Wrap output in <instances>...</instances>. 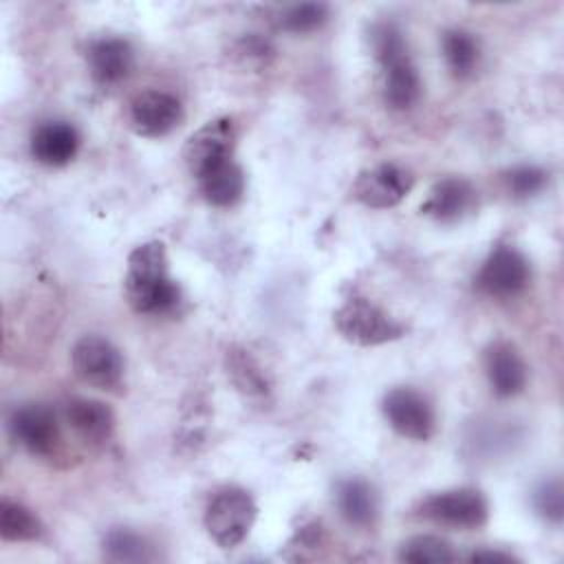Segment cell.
Wrapping results in <instances>:
<instances>
[{"label": "cell", "mask_w": 564, "mask_h": 564, "mask_svg": "<svg viewBox=\"0 0 564 564\" xmlns=\"http://www.w3.org/2000/svg\"><path fill=\"white\" fill-rule=\"evenodd\" d=\"M126 300L141 315H163L181 304V289L167 273L163 242H145L130 251L123 280Z\"/></svg>", "instance_id": "cell-1"}, {"label": "cell", "mask_w": 564, "mask_h": 564, "mask_svg": "<svg viewBox=\"0 0 564 564\" xmlns=\"http://www.w3.org/2000/svg\"><path fill=\"white\" fill-rule=\"evenodd\" d=\"M372 48L381 66V95L388 108L408 110L421 95V77L403 42V33L392 22L372 29Z\"/></svg>", "instance_id": "cell-2"}, {"label": "cell", "mask_w": 564, "mask_h": 564, "mask_svg": "<svg viewBox=\"0 0 564 564\" xmlns=\"http://www.w3.org/2000/svg\"><path fill=\"white\" fill-rule=\"evenodd\" d=\"M333 319L339 335L357 346H381L405 335V326L368 297H348Z\"/></svg>", "instance_id": "cell-3"}, {"label": "cell", "mask_w": 564, "mask_h": 564, "mask_svg": "<svg viewBox=\"0 0 564 564\" xmlns=\"http://www.w3.org/2000/svg\"><path fill=\"white\" fill-rule=\"evenodd\" d=\"M258 507L240 487H225L212 496L205 509V529L220 549L238 546L253 527Z\"/></svg>", "instance_id": "cell-4"}, {"label": "cell", "mask_w": 564, "mask_h": 564, "mask_svg": "<svg viewBox=\"0 0 564 564\" xmlns=\"http://www.w3.org/2000/svg\"><path fill=\"white\" fill-rule=\"evenodd\" d=\"M416 516L452 529H478L489 518V505L478 489L456 487L423 498L416 507Z\"/></svg>", "instance_id": "cell-5"}, {"label": "cell", "mask_w": 564, "mask_h": 564, "mask_svg": "<svg viewBox=\"0 0 564 564\" xmlns=\"http://www.w3.org/2000/svg\"><path fill=\"white\" fill-rule=\"evenodd\" d=\"M75 375L101 390H119L123 383V357L119 348L99 335H84L75 341L73 352Z\"/></svg>", "instance_id": "cell-6"}, {"label": "cell", "mask_w": 564, "mask_h": 564, "mask_svg": "<svg viewBox=\"0 0 564 564\" xmlns=\"http://www.w3.org/2000/svg\"><path fill=\"white\" fill-rule=\"evenodd\" d=\"M381 410L388 425L405 438L427 441L436 430V414L432 403L414 388H392L386 392Z\"/></svg>", "instance_id": "cell-7"}, {"label": "cell", "mask_w": 564, "mask_h": 564, "mask_svg": "<svg viewBox=\"0 0 564 564\" xmlns=\"http://www.w3.org/2000/svg\"><path fill=\"white\" fill-rule=\"evenodd\" d=\"M529 280V260L516 247L500 245L482 262L476 275V286L491 297H511L524 291Z\"/></svg>", "instance_id": "cell-8"}, {"label": "cell", "mask_w": 564, "mask_h": 564, "mask_svg": "<svg viewBox=\"0 0 564 564\" xmlns=\"http://www.w3.org/2000/svg\"><path fill=\"white\" fill-rule=\"evenodd\" d=\"M9 432L33 456H53L59 447L62 434L55 412L44 403H24L13 410Z\"/></svg>", "instance_id": "cell-9"}, {"label": "cell", "mask_w": 564, "mask_h": 564, "mask_svg": "<svg viewBox=\"0 0 564 564\" xmlns=\"http://www.w3.org/2000/svg\"><path fill=\"white\" fill-rule=\"evenodd\" d=\"M412 185H414V176L405 167L397 163H379L370 170H364L357 176L352 185V194L366 207L388 209L399 205L405 198V194L412 189Z\"/></svg>", "instance_id": "cell-10"}, {"label": "cell", "mask_w": 564, "mask_h": 564, "mask_svg": "<svg viewBox=\"0 0 564 564\" xmlns=\"http://www.w3.org/2000/svg\"><path fill=\"white\" fill-rule=\"evenodd\" d=\"M234 141H236V128L234 121L227 117L207 121L203 128H198L187 145H185V163L194 176H200L205 170L234 159Z\"/></svg>", "instance_id": "cell-11"}, {"label": "cell", "mask_w": 564, "mask_h": 564, "mask_svg": "<svg viewBox=\"0 0 564 564\" xmlns=\"http://www.w3.org/2000/svg\"><path fill=\"white\" fill-rule=\"evenodd\" d=\"M181 121L183 106L165 90L139 93L130 104V126L141 137L170 134Z\"/></svg>", "instance_id": "cell-12"}, {"label": "cell", "mask_w": 564, "mask_h": 564, "mask_svg": "<svg viewBox=\"0 0 564 564\" xmlns=\"http://www.w3.org/2000/svg\"><path fill=\"white\" fill-rule=\"evenodd\" d=\"M478 192L463 176H445L436 181L421 205V212L438 223H456L476 212Z\"/></svg>", "instance_id": "cell-13"}, {"label": "cell", "mask_w": 564, "mask_h": 564, "mask_svg": "<svg viewBox=\"0 0 564 564\" xmlns=\"http://www.w3.org/2000/svg\"><path fill=\"white\" fill-rule=\"evenodd\" d=\"M485 375L491 392L500 399L516 397L527 386V364L518 348L505 339L491 341L485 350Z\"/></svg>", "instance_id": "cell-14"}, {"label": "cell", "mask_w": 564, "mask_h": 564, "mask_svg": "<svg viewBox=\"0 0 564 564\" xmlns=\"http://www.w3.org/2000/svg\"><path fill=\"white\" fill-rule=\"evenodd\" d=\"M79 150V132L70 121H42L31 134V154L37 163L62 167L75 159Z\"/></svg>", "instance_id": "cell-15"}, {"label": "cell", "mask_w": 564, "mask_h": 564, "mask_svg": "<svg viewBox=\"0 0 564 564\" xmlns=\"http://www.w3.org/2000/svg\"><path fill=\"white\" fill-rule=\"evenodd\" d=\"M86 62L97 84L115 86L130 75L134 64V51L123 37H99L88 44Z\"/></svg>", "instance_id": "cell-16"}, {"label": "cell", "mask_w": 564, "mask_h": 564, "mask_svg": "<svg viewBox=\"0 0 564 564\" xmlns=\"http://www.w3.org/2000/svg\"><path fill=\"white\" fill-rule=\"evenodd\" d=\"M64 416L70 430L88 445H106L115 434V414L99 399L73 397L64 405Z\"/></svg>", "instance_id": "cell-17"}, {"label": "cell", "mask_w": 564, "mask_h": 564, "mask_svg": "<svg viewBox=\"0 0 564 564\" xmlns=\"http://www.w3.org/2000/svg\"><path fill=\"white\" fill-rule=\"evenodd\" d=\"M335 505L339 516L357 529H370L379 516V498L375 487L364 478H346L335 487Z\"/></svg>", "instance_id": "cell-18"}, {"label": "cell", "mask_w": 564, "mask_h": 564, "mask_svg": "<svg viewBox=\"0 0 564 564\" xmlns=\"http://www.w3.org/2000/svg\"><path fill=\"white\" fill-rule=\"evenodd\" d=\"M196 181L203 198L214 207H229L245 194V172L234 159L205 170L200 176H196Z\"/></svg>", "instance_id": "cell-19"}, {"label": "cell", "mask_w": 564, "mask_h": 564, "mask_svg": "<svg viewBox=\"0 0 564 564\" xmlns=\"http://www.w3.org/2000/svg\"><path fill=\"white\" fill-rule=\"evenodd\" d=\"M443 57L449 73L458 79L471 77L480 62V44L474 33L463 29H449L443 33Z\"/></svg>", "instance_id": "cell-20"}, {"label": "cell", "mask_w": 564, "mask_h": 564, "mask_svg": "<svg viewBox=\"0 0 564 564\" xmlns=\"http://www.w3.org/2000/svg\"><path fill=\"white\" fill-rule=\"evenodd\" d=\"M44 527L40 518L18 500L2 498L0 502V535L7 542H33L40 540Z\"/></svg>", "instance_id": "cell-21"}, {"label": "cell", "mask_w": 564, "mask_h": 564, "mask_svg": "<svg viewBox=\"0 0 564 564\" xmlns=\"http://www.w3.org/2000/svg\"><path fill=\"white\" fill-rule=\"evenodd\" d=\"M227 375L234 386L247 397H264L269 392V383L260 364L245 348L227 350Z\"/></svg>", "instance_id": "cell-22"}, {"label": "cell", "mask_w": 564, "mask_h": 564, "mask_svg": "<svg viewBox=\"0 0 564 564\" xmlns=\"http://www.w3.org/2000/svg\"><path fill=\"white\" fill-rule=\"evenodd\" d=\"M104 555L110 562H150L154 560L152 546L141 538L139 533L130 529H112L106 533L104 542Z\"/></svg>", "instance_id": "cell-23"}, {"label": "cell", "mask_w": 564, "mask_h": 564, "mask_svg": "<svg viewBox=\"0 0 564 564\" xmlns=\"http://www.w3.org/2000/svg\"><path fill=\"white\" fill-rule=\"evenodd\" d=\"M399 560L410 564H445L454 562L456 553L443 538L414 535L399 546Z\"/></svg>", "instance_id": "cell-24"}, {"label": "cell", "mask_w": 564, "mask_h": 564, "mask_svg": "<svg viewBox=\"0 0 564 564\" xmlns=\"http://www.w3.org/2000/svg\"><path fill=\"white\" fill-rule=\"evenodd\" d=\"M328 20V7L322 2H302L289 7L282 18L280 26L291 33H311L319 29Z\"/></svg>", "instance_id": "cell-25"}, {"label": "cell", "mask_w": 564, "mask_h": 564, "mask_svg": "<svg viewBox=\"0 0 564 564\" xmlns=\"http://www.w3.org/2000/svg\"><path fill=\"white\" fill-rule=\"evenodd\" d=\"M549 174L538 165H516L505 174L507 189L513 198H531L544 189Z\"/></svg>", "instance_id": "cell-26"}, {"label": "cell", "mask_w": 564, "mask_h": 564, "mask_svg": "<svg viewBox=\"0 0 564 564\" xmlns=\"http://www.w3.org/2000/svg\"><path fill=\"white\" fill-rule=\"evenodd\" d=\"M533 507H535V511L546 522L560 524L562 516H564V489H562V482L557 478L542 480L533 489Z\"/></svg>", "instance_id": "cell-27"}, {"label": "cell", "mask_w": 564, "mask_h": 564, "mask_svg": "<svg viewBox=\"0 0 564 564\" xmlns=\"http://www.w3.org/2000/svg\"><path fill=\"white\" fill-rule=\"evenodd\" d=\"M465 560L469 562H487V564H511V562H518L516 555L511 553H505V551H491V549H478V551H471Z\"/></svg>", "instance_id": "cell-28"}]
</instances>
